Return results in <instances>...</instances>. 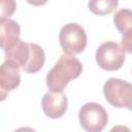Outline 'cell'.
I'll use <instances>...</instances> for the list:
<instances>
[{"label": "cell", "instance_id": "6da1fadb", "mask_svg": "<svg viewBox=\"0 0 132 132\" xmlns=\"http://www.w3.org/2000/svg\"><path fill=\"white\" fill-rule=\"evenodd\" d=\"M5 53V60L15 63L27 73L38 72L45 61L43 48L36 44L19 40Z\"/></svg>", "mask_w": 132, "mask_h": 132}, {"label": "cell", "instance_id": "7a4b0ae2", "mask_svg": "<svg viewBox=\"0 0 132 132\" xmlns=\"http://www.w3.org/2000/svg\"><path fill=\"white\" fill-rule=\"evenodd\" d=\"M82 71V65L74 56L63 54L55 66L47 72L45 82L51 91H63L68 82L77 78Z\"/></svg>", "mask_w": 132, "mask_h": 132}, {"label": "cell", "instance_id": "3957f363", "mask_svg": "<svg viewBox=\"0 0 132 132\" xmlns=\"http://www.w3.org/2000/svg\"><path fill=\"white\" fill-rule=\"evenodd\" d=\"M103 94L112 106L132 110V84L129 81L110 77L103 86Z\"/></svg>", "mask_w": 132, "mask_h": 132}, {"label": "cell", "instance_id": "277c9868", "mask_svg": "<svg viewBox=\"0 0 132 132\" xmlns=\"http://www.w3.org/2000/svg\"><path fill=\"white\" fill-rule=\"evenodd\" d=\"M59 42L64 54L71 56L80 54L87 46L86 31L79 24H66L60 30Z\"/></svg>", "mask_w": 132, "mask_h": 132}, {"label": "cell", "instance_id": "5b68a950", "mask_svg": "<svg viewBox=\"0 0 132 132\" xmlns=\"http://www.w3.org/2000/svg\"><path fill=\"white\" fill-rule=\"evenodd\" d=\"M79 124L87 132H101L108 122V114L105 108L96 102L84 104L78 112Z\"/></svg>", "mask_w": 132, "mask_h": 132}, {"label": "cell", "instance_id": "8992f818", "mask_svg": "<svg viewBox=\"0 0 132 132\" xmlns=\"http://www.w3.org/2000/svg\"><path fill=\"white\" fill-rule=\"evenodd\" d=\"M96 62L107 71L119 70L125 62V51L116 41H105L96 51Z\"/></svg>", "mask_w": 132, "mask_h": 132}, {"label": "cell", "instance_id": "52a82bcc", "mask_svg": "<svg viewBox=\"0 0 132 132\" xmlns=\"http://www.w3.org/2000/svg\"><path fill=\"white\" fill-rule=\"evenodd\" d=\"M68 99L63 91H48L41 100V107L44 114L51 119L61 118L67 110Z\"/></svg>", "mask_w": 132, "mask_h": 132}, {"label": "cell", "instance_id": "ba28073f", "mask_svg": "<svg viewBox=\"0 0 132 132\" xmlns=\"http://www.w3.org/2000/svg\"><path fill=\"white\" fill-rule=\"evenodd\" d=\"M21 82L20 67L9 61L5 60L0 68V89H1V100L3 101L8 92L16 89Z\"/></svg>", "mask_w": 132, "mask_h": 132}, {"label": "cell", "instance_id": "9c48e42d", "mask_svg": "<svg viewBox=\"0 0 132 132\" xmlns=\"http://www.w3.org/2000/svg\"><path fill=\"white\" fill-rule=\"evenodd\" d=\"M113 23L122 34V47L125 52L132 54V10L123 8L113 15Z\"/></svg>", "mask_w": 132, "mask_h": 132}, {"label": "cell", "instance_id": "30bf717a", "mask_svg": "<svg viewBox=\"0 0 132 132\" xmlns=\"http://www.w3.org/2000/svg\"><path fill=\"white\" fill-rule=\"evenodd\" d=\"M20 25L11 19H0V43L1 48L6 52L20 39Z\"/></svg>", "mask_w": 132, "mask_h": 132}, {"label": "cell", "instance_id": "8fae6325", "mask_svg": "<svg viewBox=\"0 0 132 132\" xmlns=\"http://www.w3.org/2000/svg\"><path fill=\"white\" fill-rule=\"evenodd\" d=\"M119 2L116 0H93L89 2V9L95 14L105 15L112 12Z\"/></svg>", "mask_w": 132, "mask_h": 132}, {"label": "cell", "instance_id": "7c38bea8", "mask_svg": "<svg viewBox=\"0 0 132 132\" xmlns=\"http://www.w3.org/2000/svg\"><path fill=\"white\" fill-rule=\"evenodd\" d=\"M15 10V2L12 0L1 1V19H9Z\"/></svg>", "mask_w": 132, "mask_h": 132}, {"label": "cell", "instance_id": "4fadbf2b", "mask_svg": "<svg viewBox=\"0 0 132 132\" xmlns=\"http://www.w3.org/2000/svg\"><path fill=\"white\" fill-rule=\"evenodd\" d=\"M109 132H131V130L124 125H117L110 129Z\"/></svg>", "mask_w": 132, "mask_h": 132}, {"label": "cell", "instance_id": "5bb4252c", "mask_svg": "<svg viewBox=\"0 0 132 132\" xmlns=\"http://www.w3.org/2000/svg\"><path fill=\"white\" fill-rule=\"evenodd\" d=\"M13 132H36L33 128H30V127H21L16 130H14Z\"/></svg>", "mask_w": 132, "mask_h": 132}]
</instances>
